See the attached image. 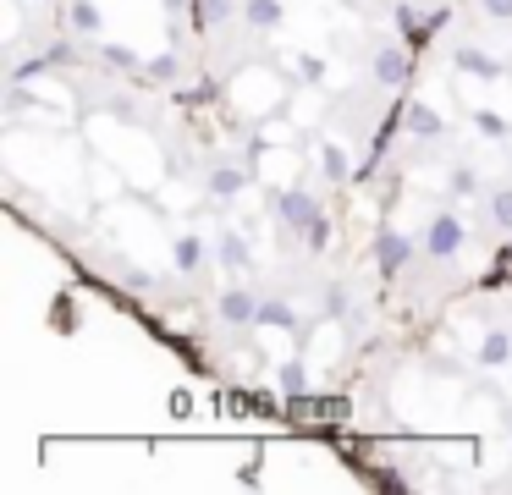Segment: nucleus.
Returning a JSON list of instances; mask_svg holds the SVG:
<instances>
[{
    "label": "nucleus",
    "instance_id": "28",
    "mask_svg": "<svg viewBox=\"0 0 512 495\" xmlns=\"http://www.w3.org/2000/svg\"><path fill=\"white\" fill-rule=\"evenodd\" d=\"M188 407H193V396H188V391H171V413L182 418V413H188Z\"/></svg>",
    "mask_w": 512,
    "mask_h": 495
},
{
    "label": "nucleus",
    "instance_id": "24",
    "mask_svg": "<svg viewBox=\"0 0 512 495\" xmlns=\"http://www.w3.org/2000/svg\"><path fill=\"white\" fill-rule=\"evenodd\" d=\"M479 11H485L490 22H512V0H479Z\"/></svg>",
    "mask_w": 512,
    "mask_h": 495
},
{
    "label": "nucleus",
    "instance_id": "20",
    "mask_svg": "<svg viewBox=\"0 0 512 495\" xmlns=\"http://www.w3.org/2000/svg\"><path fill=\"white\" fill-rule=\"evenodd\" d=\"M122 286H127L133 297L155 292V270H144V264H127V270H122Z\"/></svg>",
    "mask_w": 512,
    "mask_h": 495
},
{
    "label": "nucleus",
    "instance_id": "13",
    "mask_svg": "<svg viewBox=\"0 0 512 495\" xmlns=\"http://www.w3.org/2000/svg\"><path fill=\"white\" fill-rule=\"evenodd\" d=\"M67 28L83 33V39H89V33H100V28H105L100 0H72V6H67Z\"/></svg>",
    "mask_w": 512,
    "mask_h": 495
},
{
    "label": "nucleus",
    "instance_id": "5",
    "mask_svg": "<svg viewBox=\"0 0 512 495\" xmlns=\"http://www.w3.org/2000/svg\"><path fill=\"white\" fill-rule=\"evenodd\" d=\"M276 215H281V226H287V231H298V237H303V226L320 215V198H309L303 187H287V193H276Z\"/></svg>",
    "mask_w": 512,
    "mask_h": 495
},
{
    "label": "nucleus",
    "instance_id": "4",
    "mask_svg": "<svg viewBox=\"0 0 512 495\" xmlns=\"http://www.w3.org/2000/svg\"><path fill=\"white\" fill-rule=\"evenodd\" d=\"M408 50H402V44H380L375 55H369V77H375L380 88H402L408 83Z\"/></svg>",
    "mask_w": 512,
    "mask_h": 495
},
{
    "label": "nucleus",
    "instance_id": "11",
    "mask_svg": "<svg viewBox=\"0 0 512 495\" xmlns=\"http://www.w3.org/2000/svg\"><path fill=\"white\" fill-rule=\"evenodd\" d=\"M474 358L485 363V369H501V363H512V330H485L474 347Z\"/></svg>",
    "mask_w": 512,
    "mask_h": 495
},
{
    "label": "nucleus",
    "instance_id": "23",
    "mask_svg": "<svg viewBox=\"0 0 512 495\" xmlns=\"http://www.w3.org/2000/svg\"><path fill=\"white\" fill-rule=\"evenodd\" d=\"M298 77H303V83H325V61H320V55H303Z\"/></svg>",
    "mask_w": 512,
    "mask_h": 495
},
{
    "label": "nucleus",
    "instance_id": "9",
    "mask_svg": "<svg viewBox=\"0 0 512 495\" xmlns=\"http://www.w3.org/2000/svg\"><path fill=\"white\" fill-rule=\"evenodd\" d=\"M243 22L254 33H276L281 22H287V6H281V0H243Z\"/></svg>",
    "mask_w": 512,
    "mask_h": 495
},
{
    "label": "nucleus",
    "instance_id": "7",
    "mask_svg": "<svg viewBox=\"0 0 512 495\" xmlns=\"http://www.w3.org/2000/svg\"><path fill=\"white\" fill-rule=\"evenodd\" d=\"M215 259H221L226 275H243L248 264H254V248H248L243 231H221V237H215Z\"/></svg>",
    "mask_w": 512,
    "mask_h": 495
},
{
    "label": "nucleus",
    "instance_id": "18",
    "mask_svg": "<svg viewBox=\"0 0 512 495\" xmlns=\"http://www.w3.org/2000/svg\"><path fill=\"white\" fill-rule=\"evenodd\" d=\"M320 171L331 176V182H347V149L342 143H325L320 149Z\"/></svg>",
    "mask_w": 512,
    "mask_h": 495
},
{
    "label": "nucleus",
    "instance_id": "15",
    "mask_svg": "<svg viewBox=\"0 0 512 495\" xmlns=\"http://www.w3.org/2000/svg\"><path fill=\"white\" fill-rule=\"evenodd\" d=\"M144 72H149V83H177V77H182V55L177 50H160V55H149V61H144Z\"/></svg>",
    "mask_w": 512,
    "mask_h": 495
},
{
    "label": "nucleus",
    "instance_id": "25",
    "mask_svg": "<svg viewBox=\"0 0 512 495\" xmlns=\"http://www.w3.org/2000/svg\"><path fill=\"white\" fill-rule=\"evenodd\" d=\"M232 17V0H204V22H226Z\"/></svg>",
    "mask_w": 512,
    "mask_h": 495
},
{
    "label": "nucleus",
    "instance_id": "12",
    "mask_svg": "<svg viewBox=\"0 0 512 495\" xmlns=\"http://www.w3.org/2000/svg\"><path fill=\"white\" fill-rule=\"evenodd\" d=\"M171 259H177V270H182V275H193V270H204V259H210V248H204V237H193V231H182V237L171 242Z\"/></svg>",
    "mask_w": 512,
    "mask_h": 495
},
{
    "label": "nucleus",
    "instance_id": "6",
    "mask_svg": "<svg viewBox=\"0 0 512 495\" xmlns=\"http://www.w3.org/2000/svg\"><path fill=\"white\" fill-rule=\"evenodd\" d=\"M204 187H210V198H221V204H232V198H243V187H248V171H243V165H232V160H221V165H210V176H204Z\"/></svg>",
    "mask_w": 512,
    "mask_h": 495
},
{
    "label": "nucleus",
    "instance_id": "21",
    "mask_svg": "<svg viewBox=\"0 0 512 495\" xmlns=\"http://www.w3.org/2000/svg\"><path fill=\"white\" fill-rule=\"evenodd\" d=\"M446 187H452L457 198H468V193H474V187H479V176L468 171V165H452V176H446Z\"/></svg>",
    "mask_w": 512,
    "mask_h": 495
},
{
    "label": "nucleus",
    "instance_id": "27",
    "mask_svg": "<svg viewBox=\"0 0 512 495\" xmlns=\"http://www.w3.org/2000/svg\"><path fill=\"white\" fill-rule=\"evenodd\" d=\"M105 61H116V66H138L133 55H127V50H116V44H105Z\"/></svg>",
    "mask_w": 512,
    "mask_h": 495
},
{
    "label": "nucleus",
    "instance_id": "19",
    "mask_svg": "<svg viewBox=\"0 0 512 495\" xmlns=\"http://www.w3.org/2000/svg\"><path fill=\"white\" fill-rule=\"evenodd\" d=\"M303 242H309V253H325V248H331V220H325V209L309 220V226H303Z\"/></svg>",
    "mask_w": 512,
    "mask_h": 495
},
{
    "label": "nucleus",
    "instance_id": "26",
    "mask_svg": "<svg viewBox=\"0 0 512 495\" xmlns=\"http://www.w3.org/2000/svg\"><path fill=\"white\" fill-rule=\"evenodd\" d=\"M325 314H347V292H342V286H331V292H325Z\"/></svg>",
    "mask_w": 512,
    "mask_h": 495
},
{
    "label": "nucleus",
    "instance_id": "3",
    "mask_svg": "<svg viewBox=\"0 0 512 495\" xmlns=\"http://www.w3.org/2000/svg\"><path fill=\"white\" fill-rule=\"evenodd\" d=\"M215 314H221V325H232V330L259 325V297L248 292V286H226V292L215 297Z\"/></svg>",
    "mask_w": 512,
    "mask_h": 495
},
{
    "label": "nucleus",
    "instance_id": "8",
    "mask_svg": "<svg viewBox=\"0 0 512 495\" xmlns=\"http://www.w3.org/2000/svg\"><path fill=\"white\" fill-rule=\"evenodd\" d=\"M452 66H457L463 77H485V83H496V77H501V61H496L490 50H479V44H457Z\"/></svg>",
    "mask_w": 512,
    "mask_h": 495
},
{
    "label": "nucleus",
    "instance_id": "17",
    "mask_svg": "<svg viewBox=\"0 0 512 495\" xmlns=\"http://www.w3.org/2000/svg\"><path fill=\"white\" fill-rule=\"evenodd\" d=\"M490 226H496V231H512V182L490 193Z\"/></svg>",
    "mask_w": 512,
    "mask_h": 495
},
{
    "label": "nucleus",
    "instance_id": "1",
    "mask_svg": "<svg viewBox=\"0 0 512 495\" xmlns=\"http://www.w3.org/2000/svg\"><path fill=\"white\" fill-rule=\"evenodd\" d=\"M463 237H468L463 220L446 215V209H441V215H430V226H424L419 248L430 253V259H457V253H463Z\"/></svg>",
    "mask_w": 512,
    "mask_h": 495
},
{
    "label": "nucleus",
    "instance_id": "14",
    "mask_svg": "<svg viewBox=\"0 0 512 495\" xmlns=\"http://www.w3.org/2000/svg\"><path fill=\"white\" fill-rule=\"evenodd\" d=\"M259 325L270 330H298V308L287 297H259Z\"/></svg>",
    "mask_w": 512,
    "mask_h": 495
},
{
    "label": "nucleus",
    "instance_id": "2",
    "mask_svg": "<svg viewBox=\"0 0 512 495\" xmlns=\"http://www.w3.org/2000/svg\"><path fill=\"white\" fill-rule=\"evenodd\" d=\"M413 253H424L419 237H408V231H380V242H375V270H380V275H402V270L413 264Z\"/></svg>",
    "mask_w": 512,
    "mask_h": 495
},
{
    "label": "nucleus",
    "instance_id": "16",
    "mask_svg": "<svg viewBox=\"0 0 512 495\" xmlns=\"http://www.w3.org/2000/svg\"><path fill=\"white\" fill-rule=\"evenodd\" d=\"M276 385H281V396H303V391H309V374H303V363L287 358V363L276 369Z\"/></svg>",
    "mask_w": 512,
    "mask_h": 495
},
{
    "label": "nucleus",
    "instance_id": "10",
    "mask_svg": "<svg viewBox=\"0 0 512 495\" xmlns=\"http://www.w3.org/2000/svg\"><path fill=\"white\" fill-rule=\"evenodd\" d=\"M402 127H408V138H446V116L435 105H408Z\"/></svg>",
    "mask_w": 512,
    "mask_h": 495
},
{
    "label": "nucleus",
    "instance_id": "22",
    "mask_svg": "<svg viewBox=\"0 0 512 495\" xmlns=\"http://www.w3.org/2000/svg\"><path fill=\"white\" fill-rule=\"evenodd\" d=\"M474 132H479V138H501V132H507V121L490 116V110H479V116H474Z\"/></svg>",
    "mask_w": 512,
    "mask_h": 495
}]
</instances>
